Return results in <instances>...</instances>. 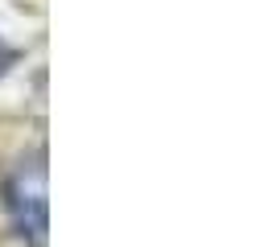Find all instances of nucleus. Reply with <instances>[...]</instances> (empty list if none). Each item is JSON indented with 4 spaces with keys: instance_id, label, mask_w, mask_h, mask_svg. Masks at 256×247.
<instances>
[{
    "instance_id": "obj_2",
    "label": "nucleus",
    "mask_w": 256,
    "mask_h": 247,
    "mask_svg": "<svg viewBox=\"0 0 256 247\" xmlns=\"http://www.w3.org/2000/svg\"><path fill=\"white\" fill-rule=\"evenodd\" d=\"M12 58H17V49H12V45H4V41H0V74H4V70H8V66H12Z\"/></svg>"
},
{
    "instance_id": "obj_1",
    "label": "nucleus",
    "mask_w": 256,
    "mask_h": 247,
    "mask_svg": "<svg viewBox=\"0 0 256 247\" xmlns=\"http://www.w3.org/2000/svg\"><path fill=\"white\" fill-rule=\"evenodd\" d=\"M4 206L12 214L17 235L29 239V247H46L50 219H46V165L42 161L12 169V177L4 181Z\"/></svg>"
}]
</instances>
